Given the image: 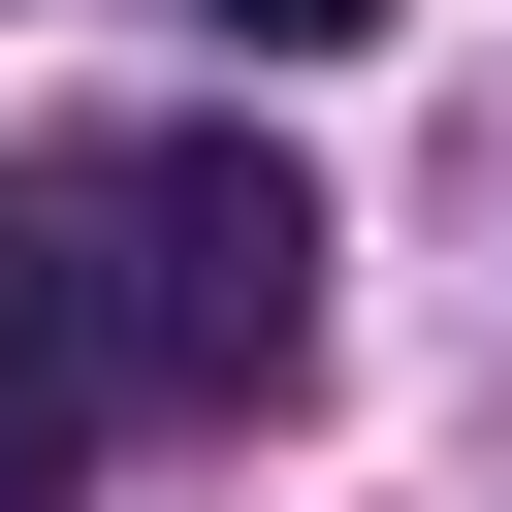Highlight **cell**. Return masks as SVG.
Here are the masks:
<instances>
[{"label":"cell","instance_id":"7a4b0ae2","mask_svg":"<svg viewBox=\"0 0 512 512\" xmlns=\"http://www.w3.org/2000/svg\"><path fill=\"white\" fill-rule=\"evenodd\" d=\"M224 32H256V64H352V32H384V0H224Z\"/></svg>","mask_w":512,"mask_h":512},{"label":"cell","instance_id":"6da1fadb","mask_svg":"<svg viewBox=\"0 0 512 512\" xmlns=\"http://www.w3.org/2000/svg\"><path fill=\"white\" fill-rule=\"evenodd\" d=\"M288 352H320V192L256 128H96L0 192V512L128 384H288Z\"/></svg>","mask_w":512,"mask_h":512}]
</instances>
